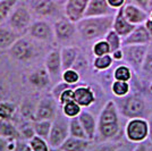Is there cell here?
I'll return each mask as SVG.
<instances>
[{"mask_svg":"<svg viewBox=\"0 0 152 151\" xmlns=\"http://www.w3.org/2000/svg\"><path fill=\"white\" fill-rule=\"evenodd\" d=\"M28 143H30L33 151H51V147L49 145L48 140L40 138L38 135L32 138L28 141Z\"/></svg>","mask_w":152,"mask_h":151,"instance_id":"d590c367","label":"cell"},{"mask_svg":"<svg viewBox=\"0 0 152 151\" xmlns=\"http://www.w3.org/2000/svg\"><path fill=\"white\" fill-rule=\"evenodd\" d=\"M148 122H149V139H150V141L152 143V114L150 115Z\"/></svg>","mask_w":152,"mask_h":151,"instance_id":"816d5d0a","label":"cell"},{"mask_svg":"<svg viewBox=\"0 0 152 151\" xmlns=\"http://www.w3.org/2000/svg\"><path fill=\"white\" fill-rule=\"evenodd\" d=\"M132 2L135 4L136 6L141 7L142 9H144L146 12H149V7H150V0H132Z\"/></svg>","mask_w":152,"mask_h":151,"instance_id":"bcb514c9","label":"cell"},{"mask_svg":"<svg viewBox=\"0 0 152 151\" xmlns=\"http://www.w3.org/2000/svg\"><path fill=\"white\" fill-rule=\"evenodd\" d=\"M136 144L133 143V142H127V143H121L119 147L116 149V151H134Z\"/></svg>","mask_w":152,"mask_h":151,"instance_id":"f6af8a7d","label":"cell"},{"mask_svg":"<svg viewBox=\"0 0 152 151\" xmlns=\"http://www.w3.org/2000/svg\"><path fill=\"white\" fill-rule=\"evenodd\" d=\"M51 151H63V150H60V149H51Z\"/></svg>","mask_w":152,"mask_h":151,"instance_id":"db71d44e","label":"cell"},{"mask_svg":"<svg viewBox=\"0 0 152 151\" xmlns=\"http://www.w3.org/2000/svg\"><path fill=\"white\" fill-rule=\"evenodd\" d=\"M32 125L34 128L35 135L48 140L50 135L52 120H32Z\"/></svg>","mask_w":152,"mask_h":151,"instance_id":"484cf974","label":"cell"},{"mask_svg":"<svg viewBox=\"0 0 152 151\" xmlns=\"http://www.w3.org/2000/svg\"><path fill=\"white\" fill-rule=\"evenodd\" d=\"M19 132L22 135V140H25V141H30L32 138L35 136V132H34V128L32 125V122L23 124L22 127L19 128Z\"/></svg>","mask_w":152,"mask_h":151,"instance_id":"f35d334b","label":"cell"},{"mask_svg":"<svg viewBox=\"0 0 152 151\" xmlns=\"http://www.w3.org/2000/svg\"><path fill=\"white\" fill-rule=\"evenodd\" d=\"M124 60H126L128 66L135 72L141 70L145 60L149 44H134V45H123Z\"/></svg>","mask_w":152,"mask_h":151,"instance_id":"9c48e42d","label":"cell"},{"mask_svg":"<svg viewBox=\"0 0 152 151\" xmlns=\"http://www.w3.org/2000/svg\"><path fill=\"white\" fill-rule=\"evenodd\" d=\"M121 130L119 110L115 100H109L100 111L98 118V134L102 141L114 140Z\"/></svg>","mask_w":152,"mask_h":151,"instance_id":"7a4b0ae2","label":"cell"},{"mask_svg":"<svg viewBox=\"0 0 152 151\" xmlns=\"http://www.w3.org/2000/svg\"><path fill=\"white\" fill-rule=\"evenodd\" d=\"M16 113V105L12 101H0V120H12Z\"/></svg>","mask_w":152,"mask_h":151,"instance_id":"83f0119b","label":"cell"},{"mask_svg":"<svg viewBox=\"0 0 152 151\" xmlns=\"http://www.w3.org/2000/svg\"><path fill=\"white\" fill-rule=\"evenodd\" d=\"M116 105L123 116L128 119L135 117H144L148 111V102L143 95L137 93H129L124 98H117Z\"/></svg>","mask_w":152,"mask_h":151,"instance_id":"3957f363","label":"cell"},{"mask_svg":"<svg viewBox=\"0 0 152 151\" xmlns=\"http://www.w3.org/2000/svg\"><path fill=\"white\" fill-rule=\"evenodd\" d=\"M135 29V25L131 24L124 15L123 8L118 9L114 16V24H113V30L116 31L121 38H126L128 34H131L132 31Z\"/></svg>","mask_w":152,"mask_h":151,"instance_id":"ffe728a7","label":"cell"},{"mask_svg":"<svg viewBox=\"0 0 152 151\" xmlns=\"http://www.w3.org/2000/svg\"><path fill=\"white\" fill-rule=\"evenodd\" d=\"M45 67L48 70L52 82L61 78L63 74V65H61V57L60 49H52L48 52L45 59Z\"/></svg>","mask_w":152,"mask_h":151,"instance_id":"5bb4252c","label":"cell"},{"mask_svg":"<svg viewBox=\"0 0 152 151\" xmlns=\"http://www.w3.org/2000/svg\"><path fill=\"white\" fill-rule=\"evenodd\" d=\"M59 1H66V0H59Z\"/></svg>","mask_w":152,"mask_h":151,"instance_id":"9f6ffc18","label":"cell"},{"mask_svg":"<svg viewBox=\"0 0 152 151\" xmlns=\"http://www.w3.org/2000/svg\"><path fill=\"white\" fill-rule=\"evenodd\" d=\"M111 92L116 98H124L131 93V84L125 81H117L114 80L111 84Z\"/></svg>","mask_w":152,"mask_h":151,"instance_id":"f1b7e54d","label":"cell"},{"mask_svg":"<svg viewBox=\"0 0 152 151\" xmlns=\"http://www.w3.org/2000/svg\"><path fill=\"white\" fill-rule=\"evenodd\" d=\"M0 136L12 141L22 140L19 130L10 120H0Z\"/></svg>","mask_w":152,"mask_h":151,"instance_id":"d4e9b609","label":"cell"},{"mask_svg":"<svg viewBox=\"0 0 152 151\" xmlns=\"http://www.w3.org/2000/svg\"><path fill=\"white\" fill-rule=\"evenodd\" d=\"M78 56H80V49L78 48H76L74 45H64L60 49L63 72L66 69L73 68Z\"/></svg>","mask_w":152,"mask_h":151,"instance_id":"7402d4cb","label":"cell"},{"mask_svg":"<svg viewBox=\"0 0 152 151\" xmlns=\"http://www.w3.org/2000/svg\"><path fill=\"white\" fill-rule=\"evenodd\" d=\"M20 37L8 25H0V50H9Z\"/></svg>","mask_w":152,"mask_h":151,"instance_id":"603a6c76","label":"cell"},{"mask_svg":"<svg viewBox=\"0 0 152 151\" xmlns=\"http://www.w3.org/2000/svg\"><path fill=\"white\" fill-rule=\"evenodd\" d=\"M152 10V0H150V7H149V13Z\"/></svg>","mask_w":152,"mask_h":151,"instance_id":"f5cc1de1","label":"cell"},{"mask_svg":"<svg viewBox=\"0 0 152 151\" xmlns=\"http://www.w3.org/2000/svg\"><path fill=\"white\" fill-rule=\"evenodd\" d=\"M134 151H149V148H148V144H146L145 142H142V143L136 144Z\"/></svg>","mask_w":152,"mask_h":151,"instance_id":"681fc988","label":"cell"},{"mask_svg":"<svg viewBox=\"0 0 152 151\" xmlns=\"http://www.w3.org/2000/svg\"><path fill=\"white\" fill-rule=\"evenodd\" d=\"M144 25H145L146 30L149 31V33L151 34V37H152V18H150V17H149V19H148L145 23H144Z\"/></svg>","mask_w":152,"mask_h":151,"instance_id":"f907efd6","label":"cell"},{"mask_svg":"<svg viewBox=\"0 0 152 151\" xmlns=\"http://www.w3.org/2000/svg\"><path fill=\"white\" fill-rule=\"evenodd\" d=\"M10 140L0 136V151H8V143Z\"/></svg>","mask_w":152,"mask_h":151,"instance_id":"c3c4849f","label":"cell"},{"mask_svg":"<svg viewBox=\"0 0 152 151\" xmlns=\"http://www.w3.org/2000/svg\"><path fill=\"white\" fill-rule=\"evenodd\" d=\"M152 37L146 30L144 24L135 26L132 33L123 39V45H134V44H150Z\"/></svg>","mask_w":152,"mask_h":151,"instance_id":"2e32d148","label":"cell"},{"mask_svg":"<svg viewBox=\"0 0 152 151\" xmlns=\"http://www.w3.org/2000/svg\"><path fill=\"white\" fill-rule=\"evenodd\" d=\"M73 100H74V88H69L67 89V90H65L61 93L59 100H58V103H59V106H63L65 103H67V102Z\"/></svg>","mask_w":152,"mask_h":151,"instance_id":"60d3db41","label":"cell"},{"mask_svg":"<svg viewBox=\"0 0 152 151\" xmlns=\"http://www.w3.org/2000/svg\"><path fill=\"white\" fill-rule=\"evenodd\" d=\"M69 136L89 140L86 133H85L84 128H83L82 124H81V122L78 119V117L70 118L69 119Z\"/></svg>","mask_w":152,"mask_h":151,"instance_id":"1f68e13d","label":"cell"},{"mask_svg":"<svg viewBox=\"0 0 152 151\" xmlns=\"http://www.w3.org/2000/svg\"><path fill=\"white\" fill-rule=\"evenodd\" d=\"M91 140L68 136L59 149L63 151H88L91 147Z\"/></svg>","mask_w":152,"mask_h":151,"instance_id":"cb8c5ba5","label":"cell"},{"mask_svg":"<svg viewBox=\"0 0 152 151\" xmlns=\"http://www.w3.org/2000/svg\"><path fill=\"white\" fill-rule=\"evenodd\" d=\"M59 0H27L33 15L40 19L60 18L64 15V7L61 8Z\"/></svg>","mask_w":152,"mask_h":151,"instance_id":"5b68a950","label":"cell"},{"mask_svg":"<svg viewBox=\"0 0 152 151\" xmlns=\"http://www.w3.org/2000/svg\"><path fill=\"white\" fill-rule=\"evenodd\" d=\"M121 143H116V142H102L101 144H99L93 151H116V149L119 147Z\"/></svg>","mask_w":152,"mask_h":151,"instance_id":"b9f144b4","label":"cell"},{"mask_svg":"<svg viewBox=\"0 0 152 151\" xmlns=\"http://www.w3.org/2000/svg\"><path fill=\"white\" fill-rule=\"evenodd\" d=\"M104 40L108 42L111 49V54L116 50H119L123 48V38L114 30H110L104 37Z\"/></svg>","mask_w":152,"mask_h":151,"instance_id":"d6a6232c","label":"cell"},{"mask_svg":"<svg viewBox=\"0 0 152 151\" xmlns=\"http://www.w3.org/2000/svg\"><path fill=\"white\" fill-rule=\"evenodd\" d=\"M53 32H55V40L58 43L64 45H67L68 42H72L76 38V35H78L76 23L72 22L66 16H63L55 21Z\"/></svg>","mask_w":152,"mask_h":151,"instance_id":"ba28073f","label":"cell"},{"mask_svg":"<svg viewBox=\"0 0 152 151\" xmlns=\"http://www.w3.org/2000/svg\"><path fill=\"white\" fill-rule=\"evenodd\" d=\"M58 101L51 95L42 98L37 103L34 120H53L58 115Z\"/></svg>","mask_w":152,"mask_h":151,"instance_id":"7c38bea8","label":"cell"},{"mask_svg":"<svg viewBox=\"0 0 152 151\" xmlns=\"http://www.w3.org/2000/svg\"><path fill=\"white\" fill-rule=\"evenodd\" d=\"M141 73H142L143 76H145L146 78H149V80L152 81V42L149 44L148 54H146L143 66L141 68Z\"/></svg>","mask_w":152,"mask_h":151,"instance_id":"8d00e7d4","label":"cell"},{"mask_svg":"<svg viewBox=\"0 0 152 151\" xmlns=\"http://www.w3.org/2000/svg\"><path fill=\"white\" fill-rule=\"evenodd\" d=\"M19 0H0V25H2L9 17Z\"/></svg>","mask_w":152,"mask_h":151,"instance_id":"4316f807","label":"cell"},{"mask_svg":"<svg viewBox=\"0 0 152 151\" xmlns=\"http://www.w3.org/2000/svg\"><path fill=\"white\" fill-rule=\"evenodd\" d=\"M107 1H108V5L111 7L114 10H116V12L118 9H121L128 2L127 0H107Z\"/></svg>","mask_w":152,"mask_h":151,"instance_id":"ee69618b","label":"cell"},{"mask_svg":"<svg viewBox=\"0 0 152 151\" xmlns=\"http://www.w3.org/2000/svg\"><path fill=\"white\" fill-rule=\"evenodd\" d=\"M92 52L94 57H100V56H106V55H110L111 54V49L110 45L104 39L98 40L95 41L93 45H92Z\"/></svg>","mask_w":152,"mask_h":151,"instance_id":"e575fe53","label":"cell"},{"mask_svg":"<svg viewBox=\"0 0 152 151\" xmlns=\"http://www.w3.org/2000/svg\"><path fill=\"white\" fill-rule=\"evenodd\" d=\"M114 58L110 55H106V56H100V57H94V60H93V67L94 69L99 70V72H103V70H107L109 69L113 64H114Z\"/></svg>","mask_w":152,"mask_h":151,"instance_id":"836d02e7","label":"cell"},{"mask_svg":"<svg viewBox=\"0 0 152 151\" xmlns=\"http://www.w3.org/2000/svg\"><path fill=\"white\" fill-rule=\"evenodd\" d=\"M133 77V70L128 65H119L114 70V80L131 82Z\"/></svg>","mask_w":152,"mask_h":151,"instance_id":"4dcf8cb0","label":"cell"},{"mask_svg":"<svg viewBox=\"0 0 152 151\" xmlns=\"http://www.w3.org/2000/svg\"><path fill=\"white\" fill-rule=\"evenodd\" d=\"M125 136L127 141L139 144L149 139V122L144 117L131 118L125 125Z\"/></svg>","mask_w":152,"mask_h":151,"instance_id":"8992f818","label":"cell"},{"mask_svg":"<svg viewBox=\"0 0 152 151\" xmlns=\"http://www.w3.org/2000/svg\"><path fill=\"white\" fill-rule=\"evenodd\" d=\"M14 151H33L28 141L25 140H17L15 144V150Z\"/></svg>","mask_w":152,"mask_h":151,"instance_id":"7bdbcfd3","label":"cell"},{"mask_svg":"<svg viewBox=\"0 0 152 151\" xmlns=\"http://www.w3.org/2000/svg\"><path fill=\"white\" fill-rule=\"evenodd\" d=\"M9 56L17 62H28L35 55V49L32 41L26 37L20 38L9 49Z\"/></svg>","mask_w":152,"mask_h":151,"instance_id":"8fae6325","label":"cell"},{"mask_svg":"<svg viewBox=\"0 0 152 151\" xmlns=\"http://www.w3.org/2000/svg\"><path fill=\"white\" fill-rule=\"evenodd\" d=\"M80 78H81V75H80V72L76 70L75 68H69L64 70L63 74H61V80L64 82H66L69 85H75L76 83L80 82Z\"/></svg>","mask_w":152,"mask_h":151,"instance_id":"74e56055","label":"cell"},{"mask_svg":"<svg viewBox=\"0 0 152 151\" xmlns=\"http://www.w3.org/2000/svg\"><path fill=\"white\" fill-rule=\"evenodd\" d=\"M82 107L76 102L75 100L69 101L67 103H65L61 106V113L64 116H66L67 118H75L78 117V115L82 113Z\"/></svg>","mask_w":152,"mask_h":151,"instance_id":"f546056e","label":"cell"},{"mask_svg":"<svg viewBox=\"0 0 152 151\" xmlns=\"http://www.w3.org/2000/svg\"><path fill=\"white\" fill-rule=\"evenodd\" d=\"M27 35L33 40L42 41V42H52L55 40L53 24L48 22L47 19H37L31 24Z\"/></svg>","mask_w":152,"mask_h":151,"instance_id":"30bf717a","label":"cell"},{"mask_svg":"<svg viewBox=\"0 0 152 151\" xmlns=\"http://www.w3.org/2000/svg\"><path fill=\"white\" fill-rule=\"evenodd\" d=\"M28 82L37 90H45L48 86H50L52 81L45 67H40L34 69L28 75Z\"/></svg>","mask_w":152,"mask_h":151,"instance_id":"d6986e66","label":"cell"},{"mask_svg":"<svg viewBox=\"0 0 152 151\" xmlns=\"http://www.w3.org/2000/svg\"><path fill=\"white\" fill-rule=\"evenodd\" d=\"M74 100L82 108L91 107L96 100L94 90L90 85H78L74 88Z\"/></svg>","mask_w":152,"mask_h":151,"instance_id":"e0dca14e","label":"cell"},{"mask_svg":"<svg viewBox=\"0 0 152 151\" xmlns=\"http://www.w3.org/2000/svg\"><path fill=\"white\" fill-rule=\"evenodd\" d=\"M69 136V118L58 114L57 117L52 120L50 135L48 139L51 149H59L60 145Z\"/></svg>","mask_w":152,"mask_h":151,"instance_id":"52a82bcc","label":"cell"},{"mask_svg":"<svg viewBox=\"0 0 152 151\" xmlns=\"http://www.w3.org/2000/svg\"><path fill=\"white\" fill-rule=\"evenodd\" d=\"M123 12H124V15L127 18V21L135 26L144 24L150 17L149 12L136 6L133 2H127L126 5L123 7Z\"/></svg>","mask_w":152,"mask_h":151,"instance_id":"9a60e30c","label":"cell"},{"mask_svg":"<svg viewBox=\"0 0 152 151\" xmlns=\"http://www.w3.org/2000/svg\"><path fill=\"white\" fill-rule=\"evenodd\" d=\"M0 101H1V100H0Z\"/></svg>","mask_w":152,"mask_h":151,"instance_id":"6f0895ef","label":"cell"},{"mask_svg":"<svg viewBox=\"0 0 152 151\" xmlns=\"http://www.w3.org/2000/svg\"><path fill=\"white\" fill-rule=\"evenodd\" d=\"M32 23H33V14L27 2H22L19 0V2L15 6L7 19V25L23 37L27 33Z\"/></svg>","mask_w":152,"mask_h":151,"instance_id":"277c9868","label":"cell"},{"mask_svg":"<svg viewBox=\"0 0 152 151\" xmlns=\"http://www.w3.org/2000/svg\"><path fill=\"white\" fill-rule=\"evenodd\" d=\"M114 16H101V17H84L76 23L77 34L83 41H98L104 39L107 33L113 30Z\"/></svg>","mask_w":152,"mask_h":151,"instance_id":"6da1fadb","label":"cell"},{"mask_svg":"<svg viewBox=\"0 0 152 151\" xmlns=\"http://www.w3.org/2000/svg\"><path fill=\"white\" fill-rule=\"evenodd\" d=\"M90 0H66L64 4V15L72 22L77 23L84 18Z\"/></svg>","mask_w":152,"mask_h":151,"instance_id":"4fadbf2b","label":"cell"},{"mask_svg":"<svg viewBox=\"0 0 152 151\" xmlns=\"http://www.w3.org/2000/svg\"><path fill=\"white\" fill-rule=\"evenodd\" d=\"M115 14L116 10L108 5L107 0H90L84 17H101Z\"/></svg>","mask_w":152,"mask_h":151,"instance_id":"ac0fdd59","label":"cell"},{"mask_svg":"<svg viewBox=\"0 0 152 151\" xmlns=\"http://www.w3.org/2000/svg\"><path fill=\"white\" fill-rule=\"evenodd\" d=\"M149 14H150V18H152V10H151V12H150Z\"/></svg>","mask_w":152,"mask_h":151,"instance_id":"11a10c76","label":"cell"},{"mask_svg":"<svg viewBox=\"0 0 152 151\" xmlns=\"http://www.w3.org/2000/svg\"><path fill=\"white\" fill-rule=\"evenodd\" d=\"M69 88H75V86L69 85V84H67V83L64 82V81L63 82H59L51 89V95L58 101L59 98H60V95H61V93H63L65 90H67V89H69Z\"/></svg>","mask_w":152,"mask_h":151,"instance_id":"ab89813d","label":"cell"},{"mask_svg":"<svg viewBox=\"0 0 152 151\" xmlns=\"http://www.w3.org/2000/svg\"><path fill=\"white\" fill-rule=\"evenodd\" d=\"M111 56L114 58L115 62H118V60H123L124 59V52H123V49H119V50H116L111 54Z\"/></svg>","mask_w":152,"mask_h":151,"instance_id":"7dc6e473","label":"cell"},{"mask_svg":"<svg viewBox=\"0 0 152 151\" xmlns=\"http://www.w3.org/2000/svg\"><path fill=\"white\" fill-rule=\"evenodd\" d=\"M78 119L81 122L89 140L93 141L98 133V120L95 119L93 114L88 110H82V113L78 115Z\"/></svg>","mask_w":152,"mask_h":151,"instance_id":"44dd1931","label":"cell"}]
</instances>
